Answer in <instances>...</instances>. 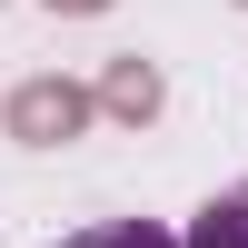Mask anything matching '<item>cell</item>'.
Masks as SVG:
<instances>
[{
    "label": "cell",
    "mask_w": 248,
    "mask_h": 248,
    "mask_svg": "<svg viewBox=\"0 0 248 248\" xmlns=\"http://www.w3.org/2000/svg\"><path fill=\"white\" fill-rule=\"evenodd\" d=\"M60 248H179V238L149 229V218H99V229H79V238H60Z\"/></svg>",
    "instance_id": "cell-2"
},
{
    "label": "cell",
    "mask_w": 248,
    "mask_h": 248,
    "mask_svg": "<svg viewBox=\"0 0 248 248\" xmlns=\"http://www.w3.org/2000/svg\"><path fill=\"white\" fill-rule=\"evenodd\" d=\"M179 248H248V189L209 199V209L189 218V238H179Z\"/></svg>",
    "instance_id": "cell-1"
}]
</instances>
